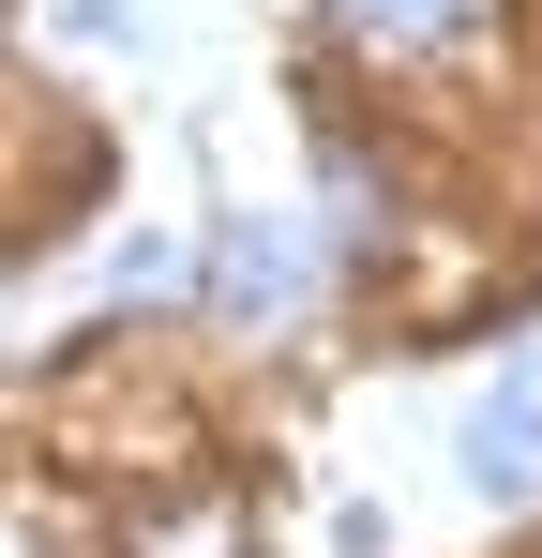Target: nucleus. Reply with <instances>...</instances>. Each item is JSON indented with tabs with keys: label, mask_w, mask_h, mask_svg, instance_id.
Masks as SVG:
<instances>
[{
	"label": "nucleus",
	"mask_w": 542,
	"mask_h": 558,
	"mask_svg": "<svg viewBox=\"0 0 542 558\" xmlns=\"http://www.w3.org/2000/svg\"><path fill=\"white\" fill-rule=\"evenodd\" d=\"M452 453H467V483H482V498H542V348L497 377L482 408H467V438H452Z\"/></svg>",
	"instance_id": "1"
},
{
	"label": "nucleus",
	"mask_w": 542,
	"mask_h": 558,
	"mask_svg": "<svg viewBox=\"0 0 542 558\" xmlns=\"http://www.w3.org/2000/svg\"><path fill=\"white\" fill-rule=\"evenodd\" d=\"M301 287H317V257H301V227H226V242H211V302H226V317H301Z\"/></svg>",
	"instance_id": "2"
},
{
	"label": "nucleus",
	"mask_w": 542,
	"mask_h": 558,
	"mask_svg": "<svg viewBox=\"0 0 542 558\" xmlns=\"http://www.w3.org/2000/svg\"><path fill=\"white\" fill-rule=\"evenodd\" d=\"M347 31H361V46H452L467 0H347Z\"/></svg>",
	"instance_id": "3"
}]
</instances>
